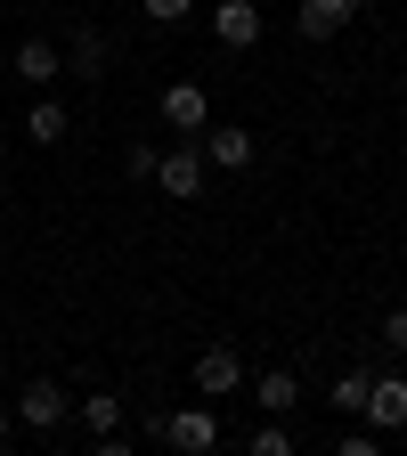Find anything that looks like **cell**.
Instances as JSON below:
<instances>
[{
  "label": "cell",
  "mask_w": 407,
  "mask_h": 456,
  "mask_svg": "<svg viewBox=\"0 0 407 456\" xmlns=\"http://www.w3.org/2000/svg\"><path fill=\"white\" fill-rule=\"evenodd\" d=\"M237 383H245V359L228 351V342H212V351H196V391H204V399H228Z\"/></svg>",
  "instance_id": "cell-7"
},
{
  "label": "cell",
  "mask_w": 407,
  "mask_h": 456,
  "mask_svg": "<svg viewBox=\"0 0 407 456\" xmlns=\"http://www.w3.org/2000/svg\"><path fill=\"white\" fill-rule=\"evenodd\" d=\"M253 399H261V416H285L302 399V383H294V367H269L261 383H253Z\"/></svg>",
  "instance_id": "cell-12"
},
{
  "label": "cell",
  "mask_w": 407,
  "mask_h": 456,
  "mask_svg": "<svg viewBox=\"0 0 407 456\" xmlns=\"http://www.w3.org/2000/svg\"><path fill=\"white\" fill-rule=\"evenodd\" d=\"M163 448H180V456H212V448H220V416H212V408H180V416H163Z\"/></svg>",
  "instance_id": "cell-3"
},
{
  "label": "cell",
  "mask_w": 407,
  "mask_h": 456,
  "mask_svg": "<svg viewBox=\"0 0 407 456\" xmlns=\"http://www.w3.org/2000/svg\"><path fill=\"white\" fill-rule=\"evenodd\" d=\"M359 9H351V0H302V9H294V25H302V41H334L342 25H351Z\"/></svg>",
  "instance_id": "cell-10"
},
{
  "label": "cell",
  "mask_w": 407,
  "mask_h": 456,
  "mask_svg": "<svg viewBox=\"0 0 407 456\" xmlns=\"http://www.w3.org/2000/svg\"><path fill=\"white\" fill-rule=\"evenodd\" d=\"M383 351H391V359H407V310H391V318H383Z\"/></svg>",
  "instance_id": "cell-19"
},
{
  "label": "cell",
  "mask_w": 407,
  "mask_h": 456,
  "mask_svg": "<svg viewBox=\"0 0 407 456\" xmlns=\"http://www.w3.org/2000/svg\"><path fill=\"white\" fill-rule=\"evenodd\" d=\"M204 123H212V90H204V82H171V90H163V131L204 139Z\"/></svg>",
  "instance_id": "cell-2"
},
{
  "label": "cell",
  "mask_w": 407,
  "mask_h": 456,
  "mask_svg": "<svg viewBox=\"0 0 407 456\" xmlns=\"http://www.w3.org/2000/svg\"><path fill=\"white\" fill-rule=\"evenodd\" d=\"M212 33H220V49H253L261 41V9L253 0H212Z\"/></svg>",
  "instance_id": "cell-8"
},
{
  "label": "cell",
  "mask_w": 407,
  "mask_h": 456,
  "mask_svg": "<svg viewBox=\"0 0 407 456\" xmlns=\"http://www.w3.org/2000/svg\"><path fill=\"white\" fill-rule=\"evenodd\" d=\"M0 147H9V139H0Z\"/></svg>",
  "instance_id": "cell-22"
},
{
  "label": "cell",
  "mask_w": 407,
  "mask_h": 456,
  "mask_svg": "<svg viewBox=\"0 0 407 456\" xmlns=\"http://www.w3.org/2000/svg\"><path fill=\"white\" fill-rule=\"evenodd\" d=\"M9 74H17L25 90H49L57 74H66V49H57V41H41V33H33V41H17V57H9Z\"/></svg>",
  "instance_id": "cell-6"
},
{
  "label": "cell",
  "mask_w": 407,
  "mask_h": 456,
  "mask_svg": "<svg viewBox=\"0 0 407 456\" xmlns=\"http://www.w3.org/2000/svg\"><path fill=\"white\" fill-rule=\"evenodd\" d=\"M74 408H82L90 432H114V424H123V399H114V391H90V399H74Z\"/></svg>",
  "instance_id": "cell-15"
},
{
  "label": "cell",
  "mask_w": 407,
  "mask_h": 456,
  "mask_svg": "<svg viewBox=\"0 0 407 456\" xmlns=\"http://www.w3.org/2000/svg\"><path fill=\"white\" fill-rule=\"evenodd\" d=\"M139 9H147V17H155V25H180V17H188V9H196V0H139Z\"/></svg>",
  "instance_id": "cell-20"
},
{
  "label": "cell",
  "mask_w": 407,
  "mask_h": 456,
  "mask_svg": "<svg viewBox=\"0 0 407 456\" xmlns=\"http://www.w3.org/2000/svg\"><path fill=\"white\" fill-rule=\"evenodd\" d=\"M155 155H163V147H147V139H131V155H123V171H131V180H155Z\"/></svg>",
  "instance_id": "cell-17"
},
{
  "label": "cell",
  "mask_w": 407,
  "mask_h": 456,
  "mask_svg": "<svg viewBox=\"0 0 407 456\" xmlns=\"http://www.w3.org/2000/svg\"><path fill=\"white\" fill-rule=\"evenodd\" d=\"M375 448H383V432H375V424H359V432H342V456H375Z\"/></svg>",
  "instance_id": "cell-18"
},
{
  "label": "cell",
  "mask_w": 407,
  "mask_h": 456,
  "mask_svg": "<svg viewBox=\"0 0 407 456\" xmlns=\"http://www.w3.org/2000/svg\"><path fill=\"white\" fill-rule=\"evenodd\" d=\"M155 188H163L171 204H196V196H204V147H196V139L163 147V155H155Z\"/></svg>",
  "instance_id": "cell-1"
},
{
  "label": "cell",
  "mask_w": 407,
  "mask_h": 456,
  "mask_svg": "<svg viewBox=\"0 0 407 456\" xmlns=\"http://www.w3.org/2000/svg\"><path fill=\"white\" fill-rule=\"evenodd\" d=\"M0 448H9V408H0Z\"/></svg>",
  "instance_id": "cell-21"
},
{
  "label": "cell",
  "mask_w": 407,
  "mask_h": 456,
  "mask_svg": "<svg viewBox=\"0 0 407 456\" xmlns=\"http://www.w3.org/2000/svg\"><path fill=\"white\" fill-rule=\"evenodd\" d=\"M253 456H294V440H285V424H277V416L253 432Z\"/></svg>",
  "instance_id": "cell-16"
},
{
  "label": "cell",
  "mask_w": 407,
  "mask_h": 456,
  "mask_svg": "<svg viewBox=\"0 0 407 456\" xmlns=\"http://www.w3.org/2000/svg\"><path fill=\"white\" fill-rule=\"evenodd\" d=\"M367 383H375V375H359V367H351V375H334V391H326V408H342V416H359V408H367Z\"/></svg>",
  "instance_id": "cell-14"
},
{
  "label": "cell",
  "mask_w": 407,
  "mask_h": 456,
  "mask_svg": "<svg viewBox=\"0 0 407 456\" xmlns=\"http://www.w3.org/2000/svg\"><path fill=\"white\" fill-rule=\"evenodd\" d=\"M25 131H33L41 147H57V139H66V106H57V98H33V114H25Z\"/></svg>",
  "instance_id": "cell-13"
},
{
  "label": "cell",
  "mask_w": 407,
  "mask_h": 456,
  "mask_svg": "<svg viewBox=\"0 0 407 456\" xmlns=\"http://www.w3.org/2000/svg\"><path fill=\"white\" fill-rule=\"evenodd\" d=\"M204 163L245 171V163H253V131H245V123H204Z\"/></svg>",
  "instance_id": "cell-9"
},
{
  "label": "cell",
  "mask_w": 407,
  "mask_h": 456,
  "mask_svg": "<svg viewBox=\"0 0 407 456\" xmlns=\"http://www.w3.org/2000/svg\"><path fill=\"white\" fill-rule=\"evenodd\" d=\"M66 74H74V82H98V74H106V33H98V25H82V33H74Z\"/></svg>",
  "instance_id": "cell-11"
},
{
  "label": "cell",
  "mask_w": 407,
  "mask_h": 456,
  "mask_svg": "<svg viewBox=\"0 0 407 456\" xmlns=\"http://www.w3.org/2000/svg\"><path fill=\"white\" fill-rule=\"evenodd\" d=\"M66 408H74L66 383H49V375H33V383L17 391V416H25L33 432H57V424H66Z\"/></svg>",
  "instance_id": "cell-5"
},
{
  "label": "cell",
  "mask_w": 407,
  "mask_h": 456,
  "mask_svg": "<svg viewBox=\"0 0 407 456\" xmlns=\"http://www.w3.org/2000/svg\"><path fill=\"white\" fill-rule=\"evenodd\" d=\"M359 416H367L383 440H391V432H407V375H375V383H367V408H359Z\"/></svg>",
  "instance_id": "cell-4"
}]
</instances>
